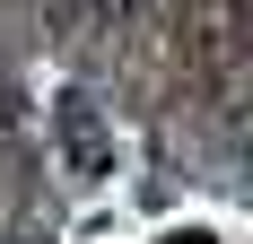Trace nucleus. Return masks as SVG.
Listing matches in <instances>:
<instances>
[{"instance_id":"f257e3e1","label":"nucleus","mask_w":253,"mask_h":244,"mask_svg":"<svg viewBox=\"0 0 253 244\" xmlns=\"http://www.w3.org/2000/svg\"><path fill=\"white\" fill-rule=\"evenodd\" d=\"M52 140H61V157H70V174H114V140H105V122L87 96H61V122H52Z\"/></svg>"}]
</instances>
